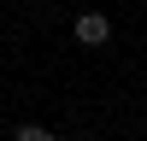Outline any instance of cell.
Here are the masks:
<instances>
[{"label": "cell", "instance_id": "cell-1", "mask_svg": "<svg viewBox=\"0 0 147 141\" xmlns=\"http://www.w3.org/2000/svg\"><path fill=\"white\" fill-rule=\"evenodd\" d=\"M71 30H77V41H82V47H100L106 35H112V18H100V12H82Z\"/></svg>", "mask_w": 147, "mask_h": 141}, {"label": "cell", "instance_id": "cell-2", "mask_svg": "<svg viewBox=\"0 0 147 141\" xmlns=\"http://www.w3.org/2000/svg\"><path fill=\"white\" fill-rule=\"evenodd\" d=\"M12 141H53V129H47V124H18Z\"/></svg>", "mask_w": 147, "mask_h": 141}]
</instances>
